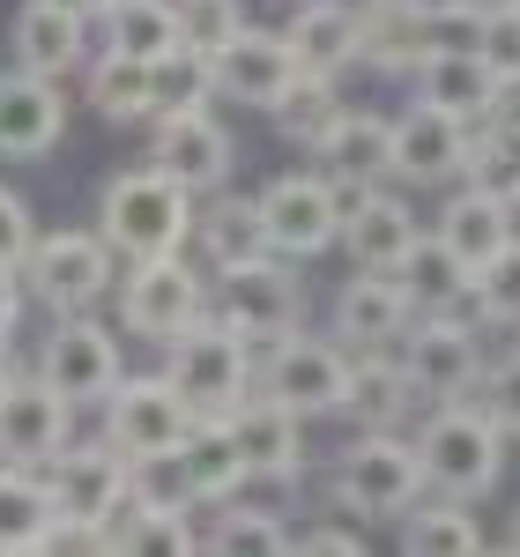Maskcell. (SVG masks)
<instances>
[{
  "label": "cell",
  "instance_id": "1",
  "mask_svg": "<svg viewBox=\"0 0 520 557\" xmlns=\"http://www.w3.org/2000/svg\"><path fill=\"white\" fill-rule=\"evenodd\" d=\"M194 223H201V194L178 186L164 164H134V172H120L112 186H104V201H97V231L120 246V260L186 253Z\"/></svg>",
  "mask_w": 520,
  "mask_h": 557
},
{
  "label": "cell",
  "instance_id": "2",
  "mask_svg": "<svg viewBox=\"0 0 520 557\" xmlns=\"http://www.w3.org/2000/svg\"><path fill=\"white\" fill-rule=\"evenodd\" d=\"M424 491H432L424 446L401 438V431H357L343 454L327 461V498L349 520H401Z\"/></svg>",
  "mask_w": 520,
  "mask_h": 557
},
{
  "label": "cell",
  "instance_id": "3",
  "mask_svg": "<svg viewBox=\"0 0 520 557\" xmlns=\"http://www.w3.org/2000/svg\"><path fill=\"white\" fill-rule=\"evenodd\" d=\"M417 446H424L432 491H454V498H483L506 475V424L483 401H432L417 424Z\"/></svg>",
  "mask_w": 520,
  "mask_h": 557
},
{
  "label": "cell",
  "instance_id": "4",
  "mask_svg": "<svg viewBox=\"0 0 520 557\" xmlns=\"http://www.w3.org/2000/svg\"><path fill=\"white\" fill-rule=\"evenodd\" d=\"M349 372H357V349L343 335H275V343H260V394H275L283 409H298L305 424L312 417H343L349 401Z\"/></svg>",
  "mask_w": 520,
  "mask_h": 557
},
{
  "label": "cell",
  "instance_id": "5",
  "mask_svg": "<svg viewBox=\"0 0 520 557\" xmlns=\"http://www.w3.org/2000/svg\"><path fill=\"white\" fill-rule=\"evenodd\" d=\"M201 320H209V283H201V268H186V253L127 260V275H120V335L172 349Z\"/></svg>",
  "mask_w": 520,
  "mask_h": 557
},
{
  "label": "cell",
  "instance_id": "6",
  "mask_svg": "<svg viewBox=\"0 0 520 557\" xmlns=\"http://www.w3.org/2000/svg\"><path fill=\"white\" fill-rule=\"evenodd\" d=\"M164 372L186 386V401H194L201 417H231V409L260 386V349L209 312L201 327H186V335L164 349Z\"/></svg>",
  "mask_w": 520,
  "mask_h": 557
},
{
  "label": "cell",
  "instance_id": "7",
  "mask_svg": "<svg viewBox=\"0 0 520 557\" xmlns=\"http://www.w3.org/2000/svg\"><path fill=\"white\" fill-rule=\"evenodd\" d=\"M394 349H401L409 380L424 394V409H432V401H469V394H483L491 357H483V320L476 312H417V327Z\"/></svg>",
  "mask_w": 520,
  "mask_h": 557
},
{
  "label": "cell",
  "instance_id": "8",
  "mask_svg": "<svg viewBox=\"0 0 520 557\" xmlns=\"http://www.w3.org/2000/svg\"><path fill=\"white\" fill-rule=\"evenodd\" d=\"M120 290V246L104 231H45L30 253V298L60 320V312H97Z\"/></svg>",
  "mask_w": 520,
  "mask_h": 557
},
{
  "label": "cell",
  "instance_id": "9",
  "mask_svg": "<svg viewBox=\"0 0 520 557\" xmlns=\"http://www.w3.org/2000/svg\"><path fill=\"white\" fill-rule=\"evenodd\" d=\"M209 312L260 349V343H275V335H290V327H305V275L290 268V253L231 268V275H216V290H209Z\"/></svg>",
  "mask_w": 520,
  "mask_h": 557
},
{
  "label": "cell",
  "instance_id": "10",
  "mask_svg": "<svg viewBox=\"0 0 520 557\" xmlns=\"http://www.w3.org/2000/svg\"><path fill=\"white\" fill-rule=\"evenodd\" d=\"M201 424V409L186 401V386L172 372H127V380L104 394V438L120 454H172L186 446V431Z\"/></svg>",
  "mask_w": 520,
  "mask_h": 557
},
{
  "label": "cell",
  "instance_id": "11",
  "mask_svg": "<svg viewBox=\"0 0 520 557\" xmlns=\"http://www.w3.org/2000/svg\"><path fill=\"white\" fill-rule=\"evenodd\" d=\"M45 483H52V506H60V520L97 528V535L112 543V520L127 513L134 469H127V454H120L112 438H89V446H75V438H67V446L45 461Z\"/></svg>",
  "mask_w": 520,
  "mask_h": 557
},
{
  "label": "cell",
  "instance_id": "12",
  "mask_svg": "<svg viewBox=\"0 0 520 557\" xmlns=\"http://www.w3.org/2000/svg\"><path fill=\"white\" fill-rule=\"evenodd\" d=\"M260 209H268V231H275V253L290 260H312L327 246H343V215H349V194L335 178L320 172H283L260 186Z\"/></svg>",
  "mask_w": 520,
  "mask_h": 557
},
{
  "label": "cell",
  "instance_id": "13",
  "mask_svg": "<svg viewBox=\"0 0 520 557\" xmlns=\"http://www.w3.org/2000/svg\"><path fill=\"white\" fill-rule=\"evenodd\" d=\"M38 372L60 386L75 409H104V394L127 380V357H120V335L97 327L89 312H60L52 335L38 343Z\"/></svg>",
  "mask_w": 520,
  "mask_h": 557
},
{
  "label": "cell",
  "instance_id": "14",
  "mask_svg": "<svg viewBox=\"0 0 520 557\" xmlns=\"http://www.w3.org/2000/svg\"><path fill=\"white\" fill-rule=\"evenodd\" d=\"M149 164H164L178 186H194L201 201L231 186V164H238V141L223 127L209 104H194V112H164V120H149Z\"/></svg>",
  "mask_w": 520,
  "mask_h": 557
},
{
  "label": "cell",
  "instance_id": "15",
  "mask_svg": "<svg viewBox=\"0 0 520 557\" xmlns=\"http://www.w3.org/2000/svg\"><path fill=\"white\" fill-rule=\"evenodd\" d=\"M67 438H75V401L45 380V372H23V380L0 394V461L45 469Z\"/></svg>",
  "mask_w": 520,
  "mask_h": 557
},
{
  "label": "cell",
  "instance_id": "16",
  "mask_svg": "<svg viewBox=\"0 0 520 557\" xmlns=\"http://www.w3.org/2000/svg\"><path fill=\"white\" fill-rule=\"evenodd\" d=\"M469 141H476V120H454L417 97L394 120V178L401 186H454V178H469Z\"/></svg>",
  "mask_w": 520,
  "mask_h": 557
},
{
  "label": "cell",
  "instance_id": "17",
  "mask_svg": "<svg viewBox=\"0 0 520 557\" xmlns=\"http://www.w3.org/2000/svg\"><path fill=\"white\" fill-rule=\"evenodd\" d=\"M305 75L298 45L283 30H238L231 45H216V97L223 104H246V112H275V97Z\"/></svg>",
  "mask_w": 520,
  "mask_h": 557
},
{
  "label": "cell",
  "instance_id": "18",
  "mask_svg": "<svg viewBox=\"0 0 520 557\" xmlns=\"http://www.w3.org/2000/svg\"><path fill=\"white\" fill-rule=\"evenodd\" d=\"M67 134V97L52 75H30V67H8L0 75V164H38L60 149Z\"/></svg>",
  "mask_w": 520,
  "mask_h": 557
},
{
  "label": "cell",
  "instance_id": "19",
  "mask_svg": "<svg viewBox=\"0 0 520 557\" xmlns=\"http://www.w3.org/2000/svg\"><path fill=\"white\" fill-rule=\"evenodd\" d=\"M417 327V298L409 283L387 275V268H357L343 290H335V335L349 349H394Z\"/></svg>",
  "mask_w": 520,
  "mask_h": 557
},
{
  "label": "cell",
  "instance_id": "20",
  "mask_svg": "<svg viewBox=\"0 0 520 557\" xmlns=\"http://www.w3.org/2000/svg\"><path fill=\"white\" fill-rule=\"evenodd\" d=\"M312 164L335 178L343 194H372L380 178H394V120H380V112H343L335 127L312 141Z\"/></svg>",
  "mask_w": 520,
  "mask_h": 557
},
{
  "label": "cell",
  "instance_id": "21",
  "mask_svg": "<svg viewBox=\"0 0 520 557\" xmlns=\"http://www.w3.org/2000/svg\"><path fill=\"white\" fill-rule=\"evenodd\" d=\"M231 431H238V446H246V461H253V483H298L305 475V417L283 409L275 394L253 386V394L231 409Z\"/></svg>",
  "mask_w": 520,
  "mask_h": 557
},
{
  "label": "cell",
  "instance_id": "22",
  "mask_svg": "<svg viewBox=\"0 0 520 557\" xmlns=\"http://www.w3.org/2000/svg\"><path fill=\"white\" fill-rule=\"evenodd\" d=\"M417 209L387 194V186H372V194H349V215H343V253L349 268H401V260L417 253Z\"/></svg>",
  "mask_w": 520,
  "mask_h": 557
},
{
  "label": "cell",
  "instance_id": "23",
  "mask_svg": "<svg viewBox=\"0 0 520 557\" xmlns=\"http://www.w3.org/2000/svg\"><path fill=\"white\" fill-rule=\"evenodd\" d=\"M417 409H424V394H417V380H409L401 349H357L349 401H343L349 424H357V431H401Z\"/></svg>",
  "mask_w": 520,
  "mask_h": 557
},
{
  "label": "cell",
  "instance_id": "24",
  "mask_svg": "<svg viewBox=\"0 0 520 557\" xmlns=\"http://www.w3.org/2000/svg\"><path fill=\"white\" fill-rule=\"evenodd\" d=\"M83 15L75 8H60V0H23L15 8V23H8V60L15 67H30V75H67V67H83Z\"/></svg>",
  "mask_w": 520,
  "mask_h": 557
},
{
  "label": "cell",
  "instance_id": "25",
  "mask_svg": "<svg viewBox=\"0 0 520 557\" xmlns=\"http://www.w3.org/2000/svg\"><path fill=\"white\" fill-rule=\"evenodd\" d=\"M194 238H201V260H209L216 275L253 268V260L275 253V231H268L260 194H209V201H201V223H194Z\"/></svg>",
  "mask_w": 520,
  "mask_h": 557
},
{
  "label": "cell",
  "instance_id": "26",
  "mask_svg": "<svg viewBox=\"0 0 520 557\" xmlns=\"http://www.w3.org/2000/svg\"><path fill=\"white\" fill-rule=\"evenodd\" d=\"M283 38L298 45V60L312 75H343L364 60V8L357 0H298Z\"/></svg>",
  "mask_w": 520,
  "mask_h": 557
},
{
  "label": "cell",
  "instance_id": "27",
  "mask_svg": "<svg viewBox=\"0 0 520 557\" xmlns=\"http://www.w3.org/2000/svg\"><path fill=\"white\" fill-rule=\"evenodd\" d=\"M513 223H520L513 201H498V194H483V186H469V178H461V194H446V209H438V238H446V246H454V253L483 275V268H491V260L520 238Z\"/></svg>",
  "mask_w": 520,
  "mask_h": 557
},
{
  "label": "cell",
  "instance_id": "28",
  "mask_svg": "<svg viewBox=\"0 0 520 557\" xmlns=\"http://www.w3.org/2000/svg\"><path fill=\"white\" fill-rule=\"evenodd\" d=\"M417 97L454 112V120H491V97H498V67L483 60V45H438L432 60L417 67Z\"/></svg>",
  "mask_w": 520,
  "mask_h": 557
},
{
  "label": "cell",
  "instance_id": "29",
  "mask_svg": "<svg viewBox=\"0 0 520 557\" xmlns=\"http://www.w3.org/2000/svg\"><path fill=\"white\" fill-rule=\"evenodd\" d=\"M432 8L438 0H380V8L364 15V60H372L380 75H417L438 52Z\"/></svg>",
  "mask_w": 520,
  "mask_h": 557
},
{
  "label": "cell",
  "instance_id": "30",
  "mask_svg": "<svg viewBox=\"0 0 520 557\" xmlns=\"http://www.w3.org/2000/svg\"><path fill=\"white\" fill-rule=\"evenodd\" d=\"M394 528H401V550L409 557H476L483 550L476 513H469V498H454V491H424Z\"/></svg>",
  "mask_w": 520,
  "mask_h": 557
},
{
  "label": "cell",
  "instance_id": "31",
  "mask_svg": "<svg viewBox=\"0 0 520 557\" xmlns=\"http://www.w3.org/2000/svg\"><path fill=\"white\" fill-rule=\"evenodd\" d=\"M104 52H127V60H164L186 45V15L178 0H112V15L97 23Z\"/></svg>",
  "mask_w": 520,
  "mask_h": 557
},
{
  "label": "cell",
  "instance_id": "32",
  "mask_svg": "<svg viewBox=\"0 0 520 557\" xmlns=\"http://www.w3.org/2000/svg\"><path fill=\"white\" fill-rule=\"evenodd\" d=\"M83 97L112 120V127L157 120V75H149V60H127V52H97V60L83 67Z\"/></svg>",
  "mask_w": 520,
  "mask_h": 557
},
{
  "label": "cell",
  "instance_id": "33",
  "mask_svg": "<svg viewBox=\"0 0 520 557\" xmlns=\"http://www.w3.org/2000/svg\"><path fill=\"white\" fill-rule=\"evenodd\" d=\"M178 454H186V469H194V483H201V506H223V498H238V491L253 483V461H246L231 417H201V424L186 431Z\"/></svg>",
  "mask_w": 520,
  "mask_h": 557
},
{
  "label": "cell",
  "instance_id": "34",
  "mask_svg": "<svg viewBox=\"0 0 520 557\" xmlns=\"http://www.w3.org/2000/svg\"><path fill=\"white\" fill-rule=\"evenodd\" d=\"M52 483L45 469H15V461H0V550H45V535H52Z\"/></svg>",
  "mask_w": 520,
  "mask_h": 557
},
{
  "label": "cell",
  "instance_id": "35",
  "mask_svg": "<svg viewBox=\"0 0 520 557\" xmlns=\"http://www.w3.org/2000/svg\"><path fill=\"white\" fill-rule=\"evenodd\" d=\"M201 543L216 557H275V550H290V528H283V513H268V506L223 498L216 513H209V528H201Z\"/></svg>",
  "mask_w": 520,
  "mask_h": 557
},
{
  "label": "cell",
  "instance_id": "36",
  "mask_svg": "<svg viewBox=\"0 0 520 557\" xmlns=\"http://www.w3.org/2000/svg\"><path fill=\"white\" fill-rule=\"evenodd\" d=\"M343 112H349V104H343V89H335V75H312V67H305L298 83L275 97V112H268V120H275V134H283V141L312 149V141L335 127Z\"/></svg>",
  "mask_w": 520,
  "mask_h": 557
},
{
  "label": "cell",
  "instance_id": "37",
  "mask_svg": "<svg viewBox=\"0 0 520 557\" xmlns=\"http://www.w3.org/2000/svg\"><path fill=\"white\" fill-rule=\"evenodd\" d=\"M134 491L127 506H141V513H201V483H194V469H186V454H134Z\"/></svg>",
  "mask_w": 520,
  "mask_h": 557
},
{
  "label": "cell",
  "instance_id": "38",
  "mask_svg": "<svg viewBox=\"0 0 520 557\" xmlns=\"http://www.w3.org/2000/svg\"><path fill=\"white\" fill-rule=\"evenodd\" d=\"M149 75H157V120H164V112H194V104L216 97V52L186 38L178 52L149 60Z\"/></svg>",
  "mask_w": 520,
  "mask_h": 557
},
{
  "label": "cell",
  "instance_id": "39",
  "mask_svg": "<svg viewBox=\"0 0 520 557\" xmlns=\"http://www.w3.org/2000/svg\"><path fill=\"white\" fill-rule=\"evenodd\" d=\"M112 550H157V557H194V550H209L201 543V528H194V513H141V506H127V513L112 520Z\"/></svg>",
  "mask_w": 520,
  "mask_h": 557
},
{
  "label": "cell",
  "instance_id": "40",
  "mask_svg": "<svg viewBox=\"0 0 520 557\" xmlns=\"http://www.w3.org/2000/svg\"><path fill=\"white\" fill-rule=\"evenodd\" d=\"M469 186L498 194L520 209V127L506 120H476V141H469Z\"/></svg>",
  "mask_w": 520,
  "mask_h": 557
},
{
  "label": "cell",
  "instance_id": "41",
  "mask_svg": "<svg viewBox=\"0 0 520 557\" xmlns=\"http://www.w3.org/2000/svg\"><path fill=\"white\" fill-rule=\"evenodd\" d=\"M476 312L491 327H520V238L476 275Z\"/></svg>",
  "mask_w": 520,
  "mask_h": 557
},
{
  "label": "cell",
  "instance_id": "42",
  "mask_svg": "<svg viewBox=\"0 0 520 557\" xmlns=\"http://www.w3.org/2000/svg\"><path fill=\"white\" fill-rule=\"evenodd\" d=\"M38 209L15 194V186H0V268H30V253H38Z\"/></svg>",
  "mask_w": 520,
  "mask_h": 557
},
{
  "label": "cell",
  "instance_id": "43",
  "mask_svg": "<svg viewBox=\"0 0 520 557\" xmlns=\"http://www.w3.org/2000/svg\"><path fill=\"white\" fill-rule=\"evenodd\" d=\"M178 15H186V38L209 45V52L246 30V8H238V0H178Z\"/></svg>",
  "mask_w": 520,
  "mask_h": 557
},
{
  "label": "cell",
  "instance_id": "44",
  "mask_svg": "<svg viewBox=\"0 0 520 557\" xmlns=\"http://www.w3.org/2000/svg\"><path fill=\"white\" fill-rule=\"evenodd\" d=\"M483 409L506 424V438H520V349H506V357L483 372Z\"/></svg>",
  "mask_w": 520,
  "mask_h": 557
},
{
  "label": "cell",
  "instance_id": "45",
  "mask_svg": "<svg viewBox=\"0 0 520 557\" xmlns=\"http://www.w3.org/2000/svg\"><path fill=\"white\" fill-rule=\"evenodd\" d=\"M483 60H491L498 75H520V8H491V23H483Z\"/></svg>",
  "mask_w": 520,
  "mask_h": 557
},
{
  "label": "cell",
  "instance_id": "46",
  "mask_svg": "<svg viewBox=\"0 0 520 557\" xmlns=\"http://www.w3.org/2000/svg\"><path fill=\"white\" fill-rule=\"evenodd\" d=\"M290 550H305V557H364V535H357V528H335V520H320V528H305Z\"/></svg>",
  "mask_w": 520,
  "mask_h": 557
},
{
  "label": "cell",
  "instance_id": "47",
  "mask_svg": "<svg viewBox=\"0 0 520 557\" xmlns=\"http://www.w3.org/2000/svg\"><path fill=\"white\" fill-rule=\"evenodd\" d=\"M23 275L30 268H0V335H15V320H23Z\"/></svg>",
  "mask_w": 520,
  "mask_h": 557
},
{
  "label": "cell",
  "instance_id": "48",
  "mask_svg": "<svg viewBox=\"0 0 520 557\" xmlns=\"http://www.w3.org/2000/svg\"><path fill=\"white\" fill-rule=\"evenodd\" d=\"M491 120L520 127V75H498V97H491Z\"/></svg>",
  "mask_w": 520,
  "mask_h": 557
},
{
  "label": "cell",
  "instance_id": "49",
  "mask_svg": "<svg viewBox=\"0 0 520 557\" xmlns=\"http://www.w3.org/2000/svg\"><path fill=\"white\" fill-rule=\"evenodd\" d=\"M60 8H75L83 23H104V15H112V0H60Z\"/></svg>",
  "mask_w": 520,
  "mask_h": 557
},
{
  "label": "cell",
  "instance_id": "50",
  "mask_svg": "<svg viewBox=\"0 0 520 557\" xmlns=\"http://www.w3.org/2000/svg\"><path fill=\"white\" fill-rule=\"evenodd\" d=\"M15 380H23V372H15V349H8V335H0V394H8Z\"/></svg>",
  "mask_w": 520,
  "mask_h": 557
},
{
  "label": "cell",
  "instance_id": "51",
  "mask_svg": "<svg viewBox=\"0 0 520 557\" xmlns=\"http://www.w3.org/2000/svg\"><path fill=\"white\" fill-rule=\"evenodd\" d=\"M513 550H520V506H513Z\"/></svg>",
  "mask_w": 520,
  "mask_h": 557
},
{
  "label": "cell",
  "instance_id": "52",
  "mask_svg": "<svg viewBox=\"0 0 520 557\" xmlns=\"http://www.w3.org/2000/svg\"><path fill=\"white\" fill-rule=\"evenodd\" d=\"M491 8H520V0H491Z\"/></svg>",
  "mask_w": 520,
  "mask_h": 557
}]
</instances>
